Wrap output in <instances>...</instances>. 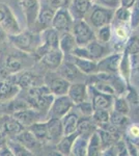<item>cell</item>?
Wrapping results in <instances>:
<instances>
[{"mask_svg": "<svg viewBox=\"0 0 139 156\" xmlns=\"http://www.w3.org/2000/svg\"><path fill=\"white\" fill-rule=\"evenodd\" d=\"M72 32L78 46H86L88 43L96 40V32L90 24L84 19L75 20Z\"/></svg>", "mask_w": 139, "mask_h": 156, "instance_id": "1", "label": "cell"}, {"mask_svg": "<svg viewBox=\"0 0 139 156\" xmlns=\"http://www.w3.org/2000/svg\"><path fill=\"white\" fill-rule=\"evenodd\" d=\"M114 12L115 9H108V7L102 6L97 4L95 7L90 9V14L88 16V22L90 26L100 28L105 25L111 24V22L114 19Z\"/></svg>", "mask_w": 139, "mask_h": 156, "instance_id": "2", "label": "cell"}, {"mask_svg": "<svg viewBox=\"0 0 139 156\" xmlns=\"http://www.w3.org/2000/svg\"><path fill=\"white\" fill-rule=\"evenodd\" d=\"M7 40L9 43L17 48L18 50L22 52H26L30 53L33 52L36 47L34 46L35 43V37L34 34L31 32L30 30H25V31H20L17 34H12V36H7Z\"/></svg>", "mask_w": 139, "mask_h": 156, "instance_id": "3", "label": "cell"}, {"mask_svg": "<svg viewBox=\"0 0 139 156\" xmlns=\"http://www.w3.org/2000/svg\"><path fill=\"white\" fill-rule=\"evenodd\" d=\"M74 107V103L68 95L54 97L51 106L47 114V119H60L64 117Z\"/></svg>", "mask_w": 139, "mask_h": 156, "instance_id": "4", "label": "cell"}, {"mask_svg": "<svg viewBox=\"0 0 139 156\" xmlns=\"http://www.w3.org/2000/svg\"><path fill=\"white\" fill-rule=\"evenodd\" d=\"M56 9H53L48 2L41 3L39 14L36 16V20L33 25V29L36 32H42L43 30L52 27V21Z\"/></svg>", "mask_w": 139, "mask_h": 156, "instance_id": "5", "label": "cell"}, {"mask_svg": "<svg viewBox=\"0 0 139 156\" xmlns=\"http://www.w3.org/2000/svg\"><path fill=\"white\" fill-rule=\"evenodd\" d=\"M57 74L60 75L61 77H64V79H67L68 81H70L71 83L74 82H81V81H86L87 75H85L84 73L80 71L75 64H73L71 60H64L62 64L60 65L59 68L57 69Z\"/></svg>", "mask_w": 139, "mask_h": 156, "instance_id": "6", "label": "cell"}, {"mask_svg": "<svg viewBox=\"0 0 139 156\" xmlns=\"http://www.w3.org/2000/svg\"><path fill=\"white\" fill-rule=\"evenodd\" d=\"M74 22L75 20L69 9H58L53 17L52 27L59 31L60 34L65 31H72Z\"/></svg>", "mask_w": 139, "mask_h": 156, "instance_id": "7", "label": "cell"}, {"mask_svg": "<svg viewBox=\"0 0 139 156\" xmlns=\"http://www.w3.org/2000/svg\"><path fill=\"white\" fill-rule=\"evenodd\" d=\"M45 84L49 87L50 92L56 96H62V95H67L68 90L70 89L71 82L64 79L58 74H48L46 79H45Z\"/></svg>", "mask_w": 139, "mask_h": 156, "instance_id": "8", "label": "cell"}, {"mask_svg": "<svg viewBox=\"0 0 139 156\" xmlns=\"http://www.w3.org/2000/svg\"><path fill=\"white\" fill-rule=\"evenodd\" d=\"M24 129L25 127L12 115H4L0 118V132L6 135V137L17 136Z\"/></svg>", "mask_w": 139, "mask_h": 156, "instance_id": "9", "label": "cell"}, {"mask_svg": "<svg viewBox=\"0 0 139 156\" xmlns=\"http://www.w3.org/2000/svg\"><path fill=\"white\" fill-rule=\"evenodd\" d=\"M40 76L34 74L33 72L27 71V70H23V71L16 73V74L12 75L9 78L12 82H15L21 90H28L30 87H36L40 84Z\"/></svg>", "mask_w": 139, "mask_h": 156, "instance_id": "10", "label": "cell"}, {"mask_svg": "<svg viewBox=\"0 0 139 156\" xmlns=\"http://www.w3.org/2000/svg\"><path fill=\"white\" fill-rule=\"evenodd\" d=\"M88 94L92 98V103L95 109L102 108V109L109 110L113 106V101H114V96L112 95L104 94L96 89L93 85L90 84L88 87Z\"/></svg>", "mask_w": 139, "mask_h": 156, "instance_id": "11", "label": "cell"}, {"mask_svg": "<svg viewBox=\"0 0 139 156\" xmlns=\"http://www.w3.org/2000/svg\"><path fill=\"white\" fill-rule=\"evenodd\" d=\"M123 53L108 54L98 60V72L109 73V74H117L120 71V64L122 60Z\"/></svg>", "mask_w": 139, "mask_h": 156, "instance_id": "12", "label": "cell"}, {"mask_svg": "<svg viewBox=\"0 0 139 156\" xmlns=\"http://www.w3.org/2000/svg\"><path fill=\"white\" fill-rule=\"evenodd\" d=\"M12 115L17 121H19L25 128H27L31 124H33V123L41 121V119L43 118V112L35 109V108L27 107L24 108V109L18 110V112H14Z\"/></svg>", "mask_w": 139, "mask_h": 156, "instance_id": "13", "label": "cell"}, {"mask_svg": "<svg viewBox=\"0 0 139 156\" xmlns=\"http://www.w3.org/2000/svg\"><path fill=\"white\" fill-rule=\"evenodd\" d=\"M68 96L74 103V105H77L83 101L88 100L89 94H88V87L85 81L81 82H74L71 83L70 89L68 90Z\"/></svg>", "mask_w": 139, "mask_h": 156, "instance_id": "14", "label": "cell"}, {"mask_svg": "<svg viewBox=\"0 0 139 156\" xmlns=\"http://www.w3.org/2000/svg\"><path fill=\"white\" fill-rule=\"evenodd\" d=\"M54 95L49 93V94H44L40 95V96H34V97H26V101L28 103L30 107L35 108V109L40 110L42 112L48 114L50 106H51L53 100H54Z\"/></svg>", "mask_w": 139, "mask_h": 156, "instance_id": "15", "label": "cell"}, {"mask_svg": "<svg viewBox=\"0 0 139 156\" xmlns=\"http://www.w3.org/2000/svg\"><path fill=\"white\" fill-rule=\"evenodd\" d=\"M64 59V54L59 48H55V49H50L44 56L42 57L41 62L47 69L49 70H57L59 68L60 65L62 64Z\"/></svg>", "mask_w": 139, "mask_h": 156, "instance_id": "16", "label": "cell"}, {"mask_svg": "<svg viewBox=\"0 0 139 156\" xmlns=\"http://www.w3.org/2000/svg\"><path fill=\"white\" fill-rule=\"evenodd\" d=\"M21 89L12 80H0V104L11 101L18 96Z\"/></svg>", "mask_w": 139, "mask_h": 156, "instance_id": "17", "label": "cell"}, {"mask_svg": "<svg viewBox=\"0 0 139 156\" xmlns=\"http://www.w3.org/2000/svg\"><path fill=\"white\" fill-rule=\"evenodd\" d=\"M12 138H15L18 142L21 143L22 145H24L33 154H35V152H40L42 150V143L34 136L33 133L30 131V130L26 129V128L21 133H19L17 136Z\"/></svg>", "mask_w": 139, "mask_h": 156, "instance_id": "18", "label": "cell"}, {"mask_svg": "<svg viewBox=\"0 0 139 156\" xmlns=\"http://www.w3.org/2000/svg\"><path fill=\"white\" fill-rule=\"evenodd\" d=\"M65 59L71 60L73 64L76 65V67L85 75H92L98 73V62L97 60L86 59V58H80L75 55H65Z\"/></svg>", "mask_w": 139, "mask_h": 156, "instance_id": "19", "label": "cell"}, {"mask_svg": "<svg viewBox=\"0 0 139 156\" xmlns=\"http://www.w3.org/2000/svg\"><path fill=\"white\" fill-rule=\"evenodd\" d=\"M21 4L26 17L27 25L29 28H33V25L36 20V16L40 11V1L39 0H21Z\"/></svg>", "mask_w": 139, "mask_h": 156, "instance_id": "20", "label": "cell"}, {"mask_svg": "<svg viewBox=\"0 0 139 156\" xmlns=\"http://www.w3.org/2000/svg\"><path fill=\"white\" fill-rule=\"evenodd\" d=\"M0 26L6 32L7 36L17 34L21 31V28H20L19 22H18L16 16H15L12 11L7 5H5V17H4V19L0 23Z\"/></svg>", "mask_w": 139, "mask_h": 156, "instance_id": "21", "label": "cell"}, {"mask_svg": "<svg viewBox=\"0 0 139 156\" xmlns=\"http://www.w3.org/2000/svg\"><path fill=\"white\" fill-rule=\"evenodd\" d=\"M90 9H92L90 0H73L69 11L74 20H81L85 18V16L90 12Z\"/></svg>", "mask_w": 139, "mask_h": 156, "instance_id": "22", "label": "cell"}, {"mask_svg": "<svg viewBox=\"0 0 139 156\" xmlns=\"http://www.w3.org/2000/svg\"><path fill=\"white\" fill-rule=\"evenodd\" d=\"M0 64L5 68L6 71L11 75H14L24 70L23 59L14 54H9L4 57L0 56Z\"/></svg>", "mask_w": 139, "mask_h": 156, "instance_id": "23", "label": "cell"}, {"mask_svg": "<svg viewBox=\"0 0 139 156\" xmlns=\"http://www.w3.org/2000/svg\"><path fill=\"white\" fill-rule=\"evenodd\" d=\"M59 37L60 32L53 27H49L41 32V44L48 50L59 48Z\"/></svg>", "mask_w": 139, "mask_h": 156, "instance_id": "24", "label": "cell"}, {"mask_svg": "<svg viewBox=\"0 0 139 156\" xmlns=\"http://www.w3.org/2000/svg\"><path fill=\"white\" fill-rule=\"evenodd\" d=\"M48 132H49V142L48 144L56 145L58 140L64 135L61 120L60 119H47Z\"/></svg>", "mask_w": 139, "mask_h": 156, "instance_id": "25", "label": "cell"}, {"mask_svg": "<svg viewBox=\"0 0 139 156\" xmlns=\"http://www.w3.org/2000/svg\"><path fill=\"white\" fill-rule=\"evenodd\" d=\"M97 129H98V126H97V124L93 122L92 117H84V115H81V117L79 118V121H78L76 131H77V133L79 135L89 137Z\"/></svg>", "mask_w": 139, "mask_h": 156, "instance_id": "26", "label": "cell"}, {"mask_svg": "<svg viewBox=\"0 0 139 156\" xmlns=\"http://www.w3.org/2000/svg\"><path fill=\"white\" fill-rule=\"evenodd\" d=\"M79 118H80L79 112L77 110L75 112L74 107L62 118L61 124H62V128H64V134H71V133L76 132Z\"/></svg>", "mask_w": 139, "mask_h": 156, "instance_id": "27", "label": "cell"}, {"mask_svg": "<svg viewBox=\"0 0 139 156\" xmlns=\"http://www.w3.org/2000/svg\"><path fill=\"white\" fill-rule=\"evenodd\" d=\"M85 47L89 51L92 58L93 60H97V62L109 54V48L106 46V44L99 42L97 39L93 40L90 43H88Z\"/></svg>", "mask_w": 139, "mask_h": 156, "instance_id": "28", "label": "cell"}, {"mask_svg": "<svg viewBox=\"0 0 139 156\" xmlns=\"http://www.w3.org/2000/svg\"><path fill=\"white\" fill-rule=\"evenodd\" d=\"M27 129L30 130L35 137L42 143V144H48L49 142V132H48V123L46 122H35L27 127Z\"/></svg>", "mask_w": 139, "mask_h": 156, "instance_id": "29", "label": "cell"}, {"mask_svg": "<svg viewBox=\"0 0 139 156\" xmlns=\"http://www.w3.org/2000/svg\"><path fill=\"white\" fill-rule=\"evenodd\" d=\"M78 46L76 43L75 37L72 31H65L60 34L59 37V49L64 52L65 55H70L75 49V47Z\"/></svg>", "mask_w": 139, "mask_h": 156, "instance_id": "30", "label": "cell"}, {"mask_svg": "<svg viewBox=\"0 0 139 156\" xmlns=\"http://www.w3.org/2000/svg\"><path fill=\"white\" fill-rule=\"evenodd\" d=\"M78 136L77 131L71 134H64L62 137L58 140L56 144V149L61 155H71L72 154V147L74 144V140Z\"/></svg>", "mask_w": 139, "mask_h": 156, "instance_id": "31", "label": "cell"}, {"mask_svg": "<svg viewBox=\"0 0 139 156\" xmlns=\"http://www.w3.org/2000/svg\"><path fill=\"white\" fill-rule=\"evenodd\" d=\"M87 155L88 156L102 155V144H101V138L97 130L88 138Z\"/></svg>", "mask_w": 139, "mask_h": 156, "instance_id": "32", "label": "cell"}, {"mask_svg": "<svg viewBox=\"0 0 139 156\" xmlns=\"http://www.w3.org/2000/svg\"><path fill=\"white\" fill-rule=\"evenodd\" d=\"M6 145H7V147L11 149L12 155H16V156H31V155H34L31 151L28 150L24 145H22L21 143L18 142V140H15V138L7 137Z\"/></svg>", "mask_w": 139, "mask_h": 156, "instance_id": "33", "label": "cell"}, {"mask_svg": "<svg viewBox=\"0 0 139 156\" xmlns=\"http://www.w3.org/2000/svg\"><path fill=\"white\" fill-rule=\"evenodd\" d=\"M88 138L83 135H79L76 137L74 140V144L72 147V154L76 156H85L87 155V145H88Z\"/></svg>", "mask_w": 139, "mask_h": 156, "instance_id": "34", "label": "cell"}, {"mask_svg": "<svg viewBox=\"0 0 139 156\" xmlns=\"http://www.w3.org/2000/svg\"><path fill=\"white\" fill-rule=\"evenodd\" d=\"M110 123L114 125L115 127H117L118 129H120V128L127 127L130 121H129L128 115L112 110V112H110Z\"/></svg>", "mask_w": 139, "mask_h": 156, "instance_id": "35", "label": "cell"}, {"mask_svg": "<svg viewBox=\"0 0 139 156\" xmlns=\"http://www.w3.org/2000/svg\"><path fill=\"white\" fill-rule=\"evenodd\" d=\"M113 110L120 112V114L128 115L130 114V104H129L128 100L122 96H118L117 98L114 97V101H113Z\"/></svg>", "mask_w": 139, "mask_h": 156, "instance_id": "36", "label": "cell"}, {"mask_svg": "<svg viewBox=\"0 0 139 156\" xmlns=\"http://www.w3.org/2000/svg\"><path fill=\"white\" fill-rule=\"evenodd\" d=\"M93 122L98 125L103 124V123L109 122L110 121V112L107 109H102V108H98L95 109L92 115Z\"/></svg>", "mask_w": 139, "mask_h": 156, "instance_id": "37", "label": "cell"}, {"mask_svg": "<svg viewBox=\"0 0 139 156\" xmlns=\"http://www.w3.org/2000/svg\"><path fill=\"white\" fill-rule=\"evenodd\" d=\"M125 51L129 55H137L139 54V37H131L128 39L127 43L125 44Z\"/></svg>", "mask_w": 139, "mask_h": 156, "instance_id": "38", "label": "cell"}, {"mask_svg": "<svg viewBox=\"0 0 139 156\" xmlns=\"http://www.w3.org/2000/svg\"><path fill=\"white\" fill-rule=\"evenodd\" d=\"M111 36H112L111 26H110V24H108V25H105V26H102V27H100V28H98V32L96 34V39H97L99 42L107 44L111 40Z\"/></svg>", "mask_w": 139, "mask_h": 156, "instance_id": "39", "label": "cell"}, {"mask_svg": "<svg viewBox=\"0 0 139 156\" xmlns=\"http://www.w3.org/2000/svg\"><path fill=\"white\" fill-rule=\"evenodd\" d=\"M74 107L77 109L79 115H84V117H92L93 110H95L92 103L89 100H86V101H83L77 105H74Z\"/></svg>", "mask_w": 139, "mask_h": 156, "instance_id": "40", "label": "cell"}, {"mask_svg": "<svg viewBox=\"0 0 139 156\" xmlns=\"http://www.w3.org/2000/svg\"><path fill=\"white\" fill-rule=\"evenodd\" d=\"M114 18L117 20V22L120 23H128L131 20V11L130 9L120 5L115 9Z\"/></svg>", "mask_w": 139, "mask_h": 156, "instance_id": "41", "label": "cell"}, {"mask_svg": "<svg viewBox=\"0 0 139 156\" xmlns=\"http://www.w3.org/2000/svg\"><path fill=\"white\" fill-rule=\"evenodd\" d=\"M133 11L131 12V26L137 27L139 25V0H135L133 4Z\"/></svg>", "mask_w": 139, "mask_h": 156, "instance_id": "42", "label": "cell"}, {"mask_svg": "<svg viewBox=\"0 0 139 156\" xmlns=\"http://www.w3.org/2000/svg\"><path fill=\"white\" fill-rule=\"evenodd\" d=\"M73 0H48V3L53 9H69Z\"/></svg>", "mask_w": 139, "mask_h": 156, "instance_id": "43", "label": "cell"}, {"mask_svg": "<svg viewBox=\"0 0 139 156\" xmlns=\"http://www.w3.org/2000/svg\"><path fill=\"white\" fill-rule=\"evenodd\" d=\"M96 3L99 5L108 7V9H116L120 6V0H98Z\"/></svg>", "mask_w": 139, "mask_h": 156, "instance_id": "44", "label": "cell"}, {"mask_svg": "<svg viewBox=\"0 0 139 156\" xmlns=\"http://www.w3.org/2000/svg\"><path fill=\"white\" fill-rule=\"evenodd\" d=\"M127 137L130 138L134 143L139 140V125L138 124H133L129 127Z\"/></svg>", "mask_w": 139, "mask_h": 156, "instance_id": "45", "label": "cell"}, {"mask_svg": "<svg viewBox=\"0 0 139 156\" xmlns=\"http://www.w3.org/2000/svg\"><path fill=\"white\" fill-rule=\"evenodd\" d=\"M126 99L128 100L129 104H132V105L139 104V95L136 93L135 90L132 89V87H129V94Z\"/></svg>", "mask_w": 139, "mask_h": 156, "instance_id": "46", "label": "cell"}, {"mask_svg": "<svg viewBox=\"0 0 139 156\" xmlns=\"http://www.w3.org/2000/svg\"><path fill=\"white\" fill-rule=\"evenodd\" d=\"M115 36L120 41H126L128 37L127 30L123 28V26H117V28H115Z\"/></svg>", "mask_w": 139, "mask_h": 156, "instance_id": "47", "label": "cell"}, {"mask_svg": "<svg viewBox=\"0 0 139 156\" xmlns=\"http://www.w3.org/2000/svg\"><path fill=\"white\" fill-rule=\"evenodd\" d=\"M134 2H135V0H120V5L130 9L133 6Z\"/></svg>", "mask_w": 139, "mask_h": 156, "instance_id": "48", "label": "cell"}, {"mask_svg": "<svg viewBox=\"0 0 139 156\" xmlns=\"http://www.w3.org/2000/svg\"><path fill=\"white\" fill-rule=\"evenodd\" d=\"M7 39V34L6 32L4 31L3 29H2V27L0 26V45L3 44L4 42H5V40Z\"/></svg>", "mask_w": 139, "mask_h": 156, "instance_id": "49", "label": "cell"}, {"mask_svg": "<svg viewBox=\"0 0 139 156\" xmlns=\"http://www.w3.org/2000/svg\"><path fill=\"white\" fill-rule=\"evenodd\" d=\"M5 17V4H0V23Z\"/></svg>", "mask_w": 139, "mask_h": 156, "instance_id": "50", "label": "cell"}, {"mask_svg": "<svg viewBox=\"0 0 139 156\" xmlns=\"http://www.w3.org/2000/svg\"><path fill=\"white\" fill-rule=\"evenodd\" d=\"M6 140H7L6 135H4L2 132H0V147L6 144Z\"/></svg>", "mask_w": 139, "mask_h": 156, "instance_id": "51", "label": "cell"}, {"mask_svg": "<svg viewBox=\"0 0 139 156\" xmlns=\"http://www.w3.org/2000/svg\"><path fill=\"white\" fill-rule=\"evenodd\" d=\"M40 2H41V3H46V2H48V0H39ZM40 3V4H41Z\"/></svg>", "mask_w": 139, "mask_h": 156, "instance_id": "52", "label": "cell"}, {"mask_svg": "<svg viewBox=\"0 0 139 156\" xmlns=\"http://www.w3.org/2000/svg\"><path fill=\"white\" fill-rule=\"evenodd\" d=\"M90 1H92V2H97L98 0H90Z\"/></svg>", "mask_w": 139, "mask_h": 156, "instance_id": "53", "label": "cell"}]
</instances>
